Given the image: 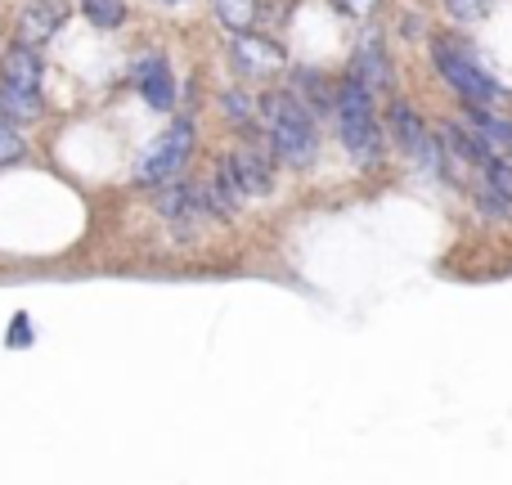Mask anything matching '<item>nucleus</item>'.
Here are the masks:
<instances>
[{
  "instance_id": "obj_1",
  "label": "nucleus",
  "mask_w": 512,
  "mask_h": 485,
  "mask_svg": "<svg viewBox=\"0 0 512 485\" xmlns=\"http://www.w3.org/2000/svg\"><path fill=\"white\" fill-rule=\"evenodd\" d=\"M333 122H337V140L351 153L355 167L373 171L387 162V126H382L378 95H373L355 72H342V81H337Z\"/></svg>"
},
{
  "instance_id": "obj_2",
  "label": "nucleus",
  "mask_w": 512,
  "mask_h": 485,
  "mask_svg": "<svg viewBox=\"0 0 512 485\" xmlns=\"http://www.w3.org/2000/svg\"><path fill=\"white\" fill-rule=\"evenodd\" d=\"M261 131L274 162L292 171H310L319 158V122L288 86L261 95Z\"/></svg>"
},
{
  "instance_id": "obj_3",
  "label": "nucleus",
  "mask_w": 512,
  "mask_h": 485,
  "mask_svg": "<svg viewBox=\"0 0 512 485\" xmlns=\"http://www.w3.org/2000/svg\"><path fill=\"white\" fill-rule=\"evenodd\" d=\"M427 50H432V63H436V72H441V81L463 99V104L495 108V104H504L508 99V90L499 86L486 68H481L477 54H472L459 36L436 32V36H427Z\"/></svg>"
},
{
  "instance_id": "obj_4",
  "label": "nucleus",
  "mask_w": 512,
  "mask_h": 485,
  "mask_svg": "<svg viewBox=\"0 0 512 485\" xmlns=\"http://www.w3.org/2000/svg\"><path fill=\"white\" fill-rule=\"evenodd\" d=\"M194 144H198V126L189 113H180L176 122L167 126V131L158 135V140L149 144V149L140 153V162H135V180L149 189L167 185V180H176L180 171L189 167V158H194Z\"/></svg>"
},
{
  "instance_id": "obj_5",
  "label": "nucleus",
  "mask_w": 512,
  "mask_h": 485,
  "mask_svg": "<svg viewBox=\"0 0 512 485\" xmlns=\"http://www.w3.org/2000/svg\"><path fill=\"white\" fill-rule=\"evenodd\" d=\"M153 207H158V216L171 225L176 234H194L198 225H207L212 216H207V203H203V189H198V180H167V185H158V194H153Z\"/></svg>"
},
{
  "instance_id": "obj_6",
  "label": "nucleus",
  "mask_w": 512,
  "mask_h": 485,
  "mask_svg": "<svg viewBox=\"0 0 512 485\" xmlns=\"http://www.w3.org/2000/svg\"><path fill=\"white\" fill-rule=\"evenodd\" d=\"M230 167H234V176H239V185L248 198L274 194V167H279V162H274L270 144H265V131L252 135V140L239 144V149H230Z\"/></svg>"
},
{
  "instance_id": "obj_7",
  "label": "nucleus",
  "mask_w": 512,
  "mask_h": 485,
  "mask_svg": "<svg viewBox=\"0 0 512 485\" xmlns=\"http://www.w3.org/2000/svg\"><path fill=\"white\" fill-rule=\"evenodd\" d=\"M230 59L239 68V77L265 81L283 68V45H274L270 36H252V32H234L230 41Z\"/></svg>"
},
{
  "instance_id": "obj_8",
  "label": "nucleus",
  "mask_w": 512,
  "mask_h": 485,
  "mask_svg": "<svg viewBox=\"0 0 512 485\" xmlns=\"http://www.w3.org/2000/svg\"><path fill=\"white\" fill-rule=\"evenodd\" d=\"M346 72H355V77H360L364 86L373 90V95H382V90L396 86V68H391V54H387V45H382L378 27L360 36V45H355L351 68H346Z\"/></svg>"
},
{
  "instance_id": "obj_9",
  "label": "nucleus",
  "mask_w": 512,
  "mask_h": 485,
  "mask_svg": "<svg viewBox=\"0 0 512 485\" xmlns=\"http://www.w3.org/2000/svg\"><path fill=\"white\" fill-rule=\"evenodd\" d=\"M135 90L144 95V104L149 108H158V113H171L176 108V77H171V63H167V54H140L135 59Z\"/></svg>"
},
{
  "instance_id": "obj_10",
  "label": "nucleus",
  "mask_w": 512,
  "mask_h": 485,
  "mask_svg": "<svg viewBox=\"0 0 512 485\" xmlns=\"http://www.w3.org/2000/svg\"><path fill=\"white\" fill-rule=\"evenodd\" d=\"M68 14H72L68 0H27V5L18 9V41L41 50V45L68 23Z\"/></svg>"
},
{
  "instance_id": "obj_11",
  "label": "nucleus",
  "mask_w": 512,
  "mask_h": 485,
  "mask_svg": "<svg viewBox=\"0 0 512 485\" xmlns=\"http://www.w3.org/2000/svg\"><path fill=\"white\" fill-rule=\"evenodd\" d=\"M288 90L301 99V104L315 113V122L333 117V104H337V81L319 68H292L288 72Z\"/></svg>"
},
{
  "instance_id": "obj_12",
  "label": "nucleus",
  "mask_w": 512,
  "mask_h": 485,
  "mask_svg": "<svg viewBox=\"0 0 512 485\" xmlns=\"http://www.w3.org/2000/svg\"><path fill=\"white\" fill-rule=\"evenodd\" d=\"M41 77H45V63H41V50H36V45L14 41L5 54H0V81L41 95Z\"/></svg>"
},
{
  "instance_id": "obj_13",
  "label": "nucleus",
  "mask_w": 512,
  "mask_h": 485,
  "mask_svg": "<svg viewBox=\"0 0 512 485\" xmlns=\"http://www.w3.org/2000/svg\"><path fill=\"white\" fill-rule=\"evenodd\" d=\"M459 117L499 153V158H512V117H499L495 108H477V104H463Z\"/></svg>"
},
{
  "instance_id": "obj_14",
  "label": "nucleus",
  "mask_w": 512,
  "mask_h": 485,
  "mask_svg": "<svg viewBox=\"0 0 512 485\" xmlns=\"http://www.w3.org/2000/svg\"><path fill=\"white\" fill-rule=\"evenodd\" d=\"M221 113H225V122L234 126V131L239 135H261V99L256 95H248V90L243 86H230L221 95Z\"/></svg>"
},
{
  "instance_id": "obj_15",
  "label": "nucleus",
  "mask_w": 512,
  "mask_h": 485,
  "mask_svg": "<svg viewBox=\"0 0 512 485\" xmlns=\"http://www.w3.org/2000/svg\"><path fill=\"white\" fill-rule=\"evenodd\" d=\"M468 189H472V203L481 207V216H490V221H499V225H512V194H504L499 185H490V180L477 176V171L468 176Z\"/></svg>"
},
{
  "instance_id": "obj_16",
  "label": "nucleus",
  "mask_w": 512,
  "mask_h": 485,
  "mask_svg": "<svg viewBox=\"0 0 512 485\" xmlns=\"http://www.w3.org/2000/svg\"><path fill=\"white\" fill-rule=\"evenodd\" d=\"M0 108H5V117L14 126H27L41 117V95H32V90H18L9 86V81H0Z\"/></svg>"
},
{
  "instance_id": "obj_17",
  "label": "nucleus",
  "mask_w": 512,
  "mask_h": 485,
  "mask_svg": "<svg viewBox=\"0 0 512 485\" xmlns=\"http://www.w3.org/2000/svg\"><path fill=\"white\" fill-rule=\"evenodd\" d=\"M212 14L230 32H252L256 27V0H212Z\"/></svg>"
},
{
  "instance_id": "obj_18",
  "label": "nucleus",
  "mask_w": 512,
  "mask_h": 485,
  "mask_svg": "<svg viewBox=\"0 0 512 485\" xmlns=\"http://www.w3.org/2000/svg\"><path fill=\"white\" fill-rule=\"evenodd\" d=\"M81 14H86L95 27L113 32V27L126 23V0H81Z\"/></svg>"
},
{
  "instance_id": "obj_19",
  "label": "nucleus",
  "mask_w": 512,
  "mask_h": 485,
  "mask_svg": "<svg viewBox=\"0 0 512 485\" xmlns=\"http://www.w3.org/2000/svg\"><path fill=\"white\" fill-rule=\"evenodd\" d=\"M23 135H18V126L5 117V108H0V167H9V162L23 158Z\"/></svg>"
},
{
  "instance_id": "obj_20",
  "label": "nucleus",
  "mask_w": 512,
  "mask_h": 485,
  "mask_svg": "<svg viewBox=\"0 0 512 485\" xmlns=\"http://www.w3.org/2000/svg\"><path fill=\"white\" fill-rule=\"evenodd\" d=\"M445 9H450L459 23H477V18L490 9V0H445Z\"/></svg>"
},
{
  "instance_id": "obj_21",
  "label": "nucleus",
  "mask_w": 512,
  "mask_h": 485,
  "mask_svg": "<svg viewBox=\"0 0 512 485\" xmlns=\"http://www.w3.org/2000/svg\"><path fill=\"white\" fill-rule=\"evenodd\" d=\"M333 5L342 9V14H355V18H364V14H369V9H373V5H378V0H333Z\"/></svg>"
},
{
  "instance_id": "obj_22",
  "label": "nucleus",
  "mask_w": 512,
  "mask_h": 485,
  "mask_svg": "<svg viewBox=\"0 0 512 485\" xmlns=\"http://www.w3.org/2000/svg\"><path fill=\"white\" fill-rule=\"evenodd\" d=\"M9 342H14V346H23V342H27V319H23V315L14 319V337H9Z\"/></svg>"
},
{
  "instance_id": "obj_23",
  "label": "nucleus",
  "mask_w": 512,
  "mask_h": 485,
  "mask_svg": "<svg viewBox=\"0 0 512 485\" xmlns=\"http://www.w3.org/2000/svg\"><path fill=\"white\" fill-rule=\"evenodd\" d=\"M400 32H405V36H418V32H423V23H418V18H400Z\"/></svg>"
},
{
  "instance_id": "obj_24",
  "label": "nucleus",
  "mask_w": 512,
  "mask_h": 485,
  "mask_svg": "<svg viewBox=\"0 0 512 485\" xmlns=\"http://www.w3.org/2000/svg\"><path fill=\"white\" fill-rule=\"evenodd\" d=\"M162 5H185V0H162Z\"/></svg>"
}]
</instances>
